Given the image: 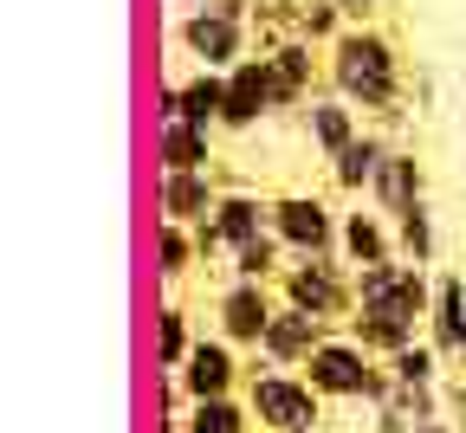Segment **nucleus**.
<instances>
[{"label": "nucleus", "mask_w": 466, "mask_h": 433, "mask_svg": "<svg viewBox=\"0 0 466 433\" xmlns=\"http://www.w3.org/2000/svg\"><path fill=\"white\" fill-rule=\"evenodd\" d=\"M330 85L350 104H363V110H395V97H401V58H395V45L382 33H370L357 20V26H343L330 39Z\"/></svg>", "instance_id": "obj_1"}, {"label": "nucleus", "mask_w": 466, "mask_h": 433, "mask_svg": "<svg viewBox=\"0 0 466 433\" xmlns=\"http://www.w3.org/2000/svg\"><path fill=\"white\" fill-rule=\"evenodd\" d=\"M305 376H311V388H318L324 401H382V395L395 388L389 362L376 368V356H370L357 337H324V343L311 349V362H305Z\"/></svg>", "instance_id": "obj_2"}, {"label": "nucleus", "mask_w": 466, "mask_h": 433, "mask_svg": "<svg viewBox=\"0 0 466 433\" xmlns=\"http://www.w3.org/2000/svg\"><path fill=\"white\" fill-rule=\"evenodd\" d=\"M247 408L266 433H318L324 420V395L311 388V376H285V368H253V388H247Z\"/></svg>", "instance_id": "obj_3"}, {"label": "nucleus", "mask_w": 466, "mask_h": 433, "mask_svg": "<svg viewBox=\"0 0 466 433\" xmlns=\"http://www.w3.org/2000/svg\"><path fill=\"white\" fill-rule=\"evenodd\" d=\"M357 304H376V311H401V317H428L434 311V278L415 259H376L357 266Z\"/></svg>", "instance_id": "obj_4"}, {"label": "nucleus", "mask_w": 466, "mask_h": 433, "mask_svg": "<svg viewBox=\"0 0 466 433\" xmlns=\"http://www.w3.org/2000/svg\"><path fill=\"white\" fill-rule=\"evenodd\" d=\"M182 45L188 58H201V65L227 72L247 58V0H208V7H195L182 20Z\"/></svg>", "instance_id": "obj_5"}, {"label": "nucleus", "mask_w": 466, "mask_h": 433, "mask_svg": "<svg viewBox=\"0 0 466 433\" xmlns=\"http://www.w3.org/2000/svg\"><path fill=\"white\" fill-rule=\"evenodd\" d=\"M285 304H305L311 317H343L357 304V278H343L330 253H291L285 266Z\"/></svg>", "instance_id": "obj_6"}, {"label": "nucleus", "mask_w": 466, "mask_h": 433, "mask_svg": "<svg viewBox=\"0 0 466 433\" xmlns=\"http://www.w3.org/2000/svg\"><path fill=\"white\" fill-rule=\"evenodd\" d=\"M272 233L285 239V253H330L343 239V227L330 220V207L318 195H285L272 201Z\"/></svg>", "instance_id": "obj_7"}, {"label": "nucleus", "mask_w": 466, "mask_h": 433, "mask_svg": "<svg viewBox=\"0 0 466 433\" xmlns=\"http://www.w3.org/2000/svg\"><path fill=\"white\" fill-rule=\"evenodd\" d=\"M318 343H324V317H311L305 304H279L272 324H266V337H259V356L272 368H305Z\"/></svg>", "instance_id": "obj_8"}, {"label": "nucleus", "mask_w": 466, "mask_h": 433, "mask_svg": "<svg viewBox=\"0 0 466 433\" xmlns=\"http://www.w3.org/2000/svg\"><path fill=\"white\" fill-rule=\"evenodd\" d=\"M266 110H279V97H272V65H266V58H240V65H227V110H220L227 130H253Z\"/></svg>", "instance_id": "obj_9"}, {"label": "nucleus", "mask_w": 466, "mask_h": 433, "mask_svg": "<svg viewBox=\"0 0 466 433\" xmlns=\"http://www.w3.org/2000/svg\"><path fill=\"white\" fill-rule=\"evenodd\" d=\"M214 207H220V195H214L208 168H162V181H156V214H162V220L201 227Z\"/></svg>", "instance_id": "obj_10"}, {"label": "nucleus", "mask_w": 466, "mask_h": 433, "mask_svg": "<svg viewBox=\"0 0 466 433\" xmlns=\"http://www.w3.org/2000/svg\"><path fill=\"white\" fill-rule=\"evenodd\" d=\"M272 311H279V304L266 297V285H259V278H233V285H227V297H220V337H227V343H253V349H259V337H266Z\"/></svg>", "instance_id": "obj_11"}, {"label": "nucleus", "mask_w": 466, "mask_h": 433, "mask_svg": "<svg viewBox=\"0 0 466 433\" xmlns=\"http://www.w3.org/2000/svg\"><path fill=\"white\" fill-rule=\"evenodd\" d=\"M156 162L162 168H208L214 162V130L195 116H156Z\"/></svg>", "instance_id": "obj_12"}, {"label": "nucleus", "mask_w": 466, "mask_h": 433, "mask_svg": "<svg viewBox=\"0 0 466 433\" xmlns=\"http://www.w3.org/2000/svg\"><path fill=\"white\" fill-rule=\"evenodd\" d=\"M175 376H182L188 401H208V395H233V382H240V362H233V349H227V337H220V343H195L188 362L175 368Z\"/></svg>", "instance_id": "obj_13"}, {"label": "nucleus", "mask_w": 466, "mask_h": 433, "mask_svg": "<svg viewBox=\"0 0 466 433\" xmlns=\"http://www.w3.org/2000/svg\"><path fill=\"white\" fill-rule=\"evenodd\" d=\"M382 162H389V143H382V136H370V130H357V143H343V149L330 156V175H337V188L363 195V188H376Z\"/></svg>", "instance_id": "obj_14"}, {"label": "nucleus", "mask_w": 466, "mask_h": 433, "mask_svg": "<svg viewBox=\"0 0 466 433\" xmlns=\"http://www.w3.org/2000/svg\"><path fill=\"white\" fill-rule=\"evenodd\" d=\"M350 337H357L370 356H395L415 343V317L401 311H376V304H357V317H350Z\"/></svg>", "instance_id": "obj_15"}, {"label": "nucleus", "mask_w": 466, "mask_h": 433, "mask_svg": "<svg viewBox=\"0 0 466 433\" xmlns=\"http://www.w3.org/2000/svg\"><path fill=\"white\" fill-rule=\"evenodd\" d=\"M266 65H272V97H279V110L285 104H299L305 91H311V39H285V45H272L266 52Z\"/></svg>", "instance_id": "obj_16"}, {"label": "nucleus", "mask_w": 466, "mask_h": 433, "mask_svg": "<svg viewBox=\"0 0 466 433\" xmlns=\"http://www.w3.org/2000/svg\"><path fill=\"white\" fill-rule=\"evenodd\" d=\"M434 349L441 356H466V285L460 278H434Z\"/></svg>", "instance_id": "obj_17"}, {"label": "nucleus", "mask_w": 466, "mask_h": 433, "mask_svg": "<svg viewBox=\"0 0 466 433\" xmlns=\"http://www.w3.org/2000/svg\"><path fill=\"white\" fill-rule=\"evenodd\" d=\"M214 227L227 233V253H233V246H247V239L272 233V201H259V195H220Z\"/></svg>", "instance_id": "obj_18"}, {"label": "nucleus", "mask_w": 466, "mask_h": 433, "mask_svg": "<svg viewBox=\"0 0 466 433\" xmlns=\"http://www.w3.org/2000/svg\"><path fill=\"white\" fill-rule=\"evenodd\" d=\"M370 195L382 201V214H408V207L421 201V162L408 156V149H389V162H382V175H376Z\"/></svg>", "instance_id": "obj_19"}, {"label": "nucleus", "mask_w": 466, "mask_h": 433, "mask_svg": "<svg viewBox=\"0 0 466 433\" xmlns=\"http://www.w3.org/2000/svg\"><path fill=\"white\" fill-rule=\"evenodd\" d=\"M305 130H311V143H318L324 156H337L343 143H357V104H350L343 91H337V97H318V104L305 110Z\"/></svg>", "instance_id": "obj_20"}, {"label": "nucleus", "mask_w": 466, "mask_h": 433, "mask_svg": "<svg viewBox=\"0 0 466 433\" xmlns=\"http://www.w3.org/2000/svg\"><path fill=\"white\" fill-rule=\"evenodd\" d=\"M156 278H182L195 259H201V239H195V227H182V220H156Z\"/></svg>", "instance_id": "obj_21"}, {"label": "nucleus", "mask_w": 466, "mask_h": 433, "mask_svg": "<svg viewBox=\"0 0 466 433\" xmlns=\"http://www.w3.org/2000/svg\"><path fill=\"white\" fill-rule=\"evenodd\" d=\"M337 246L350 253V266H376V259H395V239H389V227H382L376 214H350Z\"/></svg>", "instance_id": "obj_22"}, {"label": "nucleus", "mask_w": 466, "mask_h": 433, "mask_svg": "<svg viewBox=\"0 0 466 433\" xmlns=\"http://www.w3.org/2000/svg\"><path fill=\"white\" fill-rule=\"evenodd\" d=\"M220 110H227V72H214V65H201L188 85H182V116H195V123H220Z\"/></svg>", "instance_id": "obj_23"}, {"label": "nucleus", "mask_w": 466, "mask_h": 433, "mask_svg": "<svg viewBox=\"0 0 466 433\" xmlns=\"http://www.w3.org/2000/svg\"><path fill=\"white\" fill-rule=\"evenodd\" d=\"M188 433H253V408H240L233 395H208L188 408Z\"/></svg>", "instance_id": "obj_24"}, {"label": "nucleus", "mask_w": 466, "mask_h": 433, "mask_svg": "<svg viewBox=\"0 0 466 433\" xmlns=\"http://www.w3.org/2000/svg\"><path fill=\"white\" fill-rule=\"evenodd\" d=\"M395 253L415 259V266H434V214H428V201L395 214Z\"/></svg>", "instance_id": "obj_25"}, {"label": "nucleus", "mask_w": 466, "mask_h": 433, "mask_svg": "<svg viewBox=\"0 0 466 433\" xmlns=\"http://www.w3.org/2000/svg\"><path fill=\"white\" fill-rule=\"evenodd\" d=\"M188 317L182 311H175V304H162V311H156V368H182L188 362Z\"/></svg>", "instance_id": "obj_26"}, {"label": "nucleus", "mask_w": 466, "mask_h": 433, "mask_svg": "<svg viewBox=\"0 0 466 433\" xmlns=\"http://www.w3.org/2000/svg\"><path fill=\"white\" fill-rule=\"evenodd\" d=\"M279 253H285V239L279 233H259V239H247V246H233V278H272L279 272Z\"/></svg>", "instance_id": "obj_27"}, {"label": "nucleus", "mask_w": 466, "mask_h": 433, "mask_svg": "<svg viewBox=\"0 0 466 433\" xmlns=\"http://www.w3.org/2000/svg\"><path fill=\"white\" fill-rule=\"evenodd\" d=\"M434 368H441V349L434 343H408V349L389 356V376L408 382V388H434Z\"/></svg>", "instance_id": "obj_28"}, {"label": "nucleus", "mask_w": 466, "mask_h": 433, "mask_svg": "<svg viewBox=\"0 0 466 433\" xmlns=\"http://www.w3.org/2000/svg\"><path fill=\"white\" fill-rule=\"evenodd\" d=\"M337 33H343V7H337V0H299V39H311V45L324 39L330 45Z\"/></svg>", "instance_id": "obj_29"}, {"label": "nucleus", "mask_w": 466, "mask_h": 433, "mask_svg": "<svg viewBox=\"0 0 466 433\" xmlns=\"http://www.w3.org/2000/svg\"><path fill=\"white\" fill-rule=\"evenodd\" d=\"M337 7H343V20H363V26H370V14H376V0H337Z\"/></svg>", "instance_id": "obj_30"}, {"label": "nucleus", "mask_w": 466, "mask_h": 433, "mask_svg": "<svg viewBox=\"0 0 466 433\" xmlns=\"http://www.w3.org/2000/svg\"><path fill=\"white\" fill-rule=\"evenodd\" d=\"M156 433H188V414H162V420H156Z\"/></svg>", "instance_id": "obj_31"}, {"label": "nucleus", "mask_w": 466, "mask_h": 433, "mask_svg": "<svg viewBox=\"0 0 466 433\" xmlns=\"http://www.w3.org/2000/svg\"><path fill=\"white\" fill-rule=\"evenodd\" d=\"M415 433H453V427H447V420H421Z\"/></svg>", "instance_id": "obj_32"}, {"label": "nucleus", "mask_w": 466, "mask_h": 433, "mask_svg": "<svg viewBox=\"0 0 466 433\" xmlns=\"http://www.w3.org/2000/svg\"><path fill=\"white\" fill-rule=\"evenodd\" d=\"M188 7H208V0H188Z\"/></svg>", "instance_id": "obj_33"}]
</instances>
